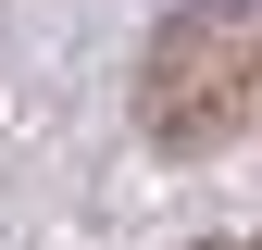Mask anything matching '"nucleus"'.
Instances as JSON below:
<instances>
[{"mask_svg":"<svg viewBox=\"0 0 262 250\" xmlns=\"http://www.w3.org/2000/svg\"><path fill=\"white\" fill-rule=\"evenodd\" d=\"M138 113H150V138L162 150H212V138H237V125L262 113V13H175L162 25V50H150V75H138Z\"/></svg>","mask_w":262,"mask_h":250,"instance_id":"f257e3e1","label":"nucleus"},{"mask_svg":"<svg viewBox=\"0 0 262 250\" xmlns=\"http://www.w3.org/2000/svg\"><path fill=\"white\" fill-rule=\"evenodd\" d=\"M212 250H262V238H212Z\"/></svg>","mask_w":262,"mask_h":250,"instance_id":"f03ea898","label":"nucleus"}]
</instances>
